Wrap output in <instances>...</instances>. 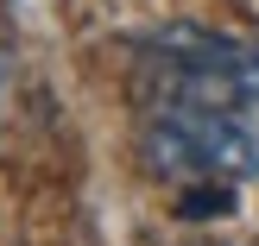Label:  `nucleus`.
Segmentation results:
<instances>
[{
    "label": "nucleus",
    "mask_w": 259,
    "mask_h": 246,
    "mask_svg": "<svg viewBox=\"0 0 259 246\" xmlns=\"http://www.w3.org/2000/svg\"><path fill=\"white\" fill-rule=\"evenodd\" d=\"M139 152L158 177L177 183H202V177H222V183H247L259 177V139L222 101H196V95H171L152 108Z\"/></svg>",
    "instance_id": "f257e3e1"
},
{
    "label": "nucleus",
    "mask_w": 259,
    "mask_h": 246,
    "mask_svg": "<svg viewBox=\"0 0 259 246\" xmlns=\"http://www.w3.org/2000/svg\"><path fill=\"white\" fill-rule=\"evenodd\" d=\"M146 51L158 57L152 70L171 76L177 95L222 101V108L259 101V44H247V38H222L209 25H164L146 38Z\"/></svg>",
    "instance_id": "f03ea898"
},
{
    "label": "nucleus",
    "mask_w": 259,
    "mask_h": 246,
    "mask_svg": "<svg viewBox=\"0 0 259 246\" xmlns=\"http://www.w3.org/2000/svg\"><path fill=\"white\" fill-rule=\"evenodd\" d=\"M234 209V189L222 177H202V183H177V215L184 221H215V215Z\"/></svg>",
    "instance_id": "7ed1b4c3"
}]
</instances>
